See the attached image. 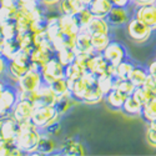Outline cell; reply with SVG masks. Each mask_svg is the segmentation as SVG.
<instances>
[{
	"label": "cell",
	"mask_w": 156,
	"mask_h": 156,
	"mask_svg": "<svg viewBox=\"0 0 156 156\" xmlns=\"http://www.w3.org/2000/svg\"><path fill=\"white\" fill-rule=\"evenodd\" d=\"M41 136L40 129H37L30 121L19 124V131L15 137V145L24 152V155H31L37 146Z\"/></svg>",
	"instance_id": "obj_1"
},
{
	"label": "cell",
	"mask_w": 156,
	"mask_h": 156,
	"mask_svg": "<svg viewBox=\"0 0 156 156\" xmlns=\"http://www.w3.org/2000/svg\"><path fill=\"white\" fill-rule=\"evenodd\" d=\"M125 25H126V33H127V36L130 37V40H133L134 43H137V44L146 43L154 33V30L150 27H147L146 24L139 20L136 16H133V18L130 16V19Z\"/></svg>",
	"instance_id": "obj_2"
},
{
	"label": "cell",
	"mask_w": 156,
	"mask_h": 156,
	"mask_svg": "<svg viewBox=\"0 0 156 156\" xmlns=\"http://www.w3.org/2000/svg\"><path fill=\"white\" fill-rule=\"evenodd\" d=\"M102 58L105 59V61L110 65V66L115 68L116 65H119L121 61L126 59V50L125 46L118 41H110L108 46L102 50L101 53Z\"/></svg>",
	"instance_id": "obj_3"
},
{
	"label": "cell",
	"mask_w": 156,
	"mask_h": 156,
	"mask_svg": "<svg viewBox=\"0 0 156 156\" xmlns=\"http://www.w3.org/2000/svg\"><path fill=\"white\" fill-rule=\"evenodd\" d=\"M16 84H18V91H23V93L35 91L43 84V77H41L40 70L29 69L16 81Z\"/></svg>",
	"instance_id": "obj_4"
},
{
	"label": "cell",
	"mask_w": 156,
	"mask_h": 156,
	"mask_svg": "<svg viewBox=\"0 0 156 156\" xmlns=\"http://www.w3.org/2000/svg\"><path fill=\"white\" fill-rule=\"evenodd\" d=\"M40 74H41V77H43V83L50 84L55 79L65 77V66L59 62V60L55 56H53L40 69Z\"/></svg>",
	"instance_id": "obj_5"
},
{
	"label": "cell",
	"mask_w": 156,
	"mask_h": 156,
	"mask_svg": "<svg viewBox=\"0 0 156 156\" xmlns=\"http://www.w3.org/2000/svg\"><path fill=\"white\" fill-rule=\"evenodd\" d=\"M18 89L5 86L0 94V118H5L11 114V110L19 100Z\"/></svg>",
	"instance_id": "obj_6"
},
{
	"label": "cell",
	"mask_w": 156,
	"mask_h": 156,
	"mask_svg": "<svg viewBox=\"0 0 156 156\" xmlns=\"http://www.w3.org/2000/svg\"><path fill=\"white\" fill-rule=\"evenodd\" d=\"M34 109H35V105L31 101L19 99L16 101V104L14 105V108H12L10 115L15 119V121L18 124H23V122L30 121V118L33 115Z\"/></svg>",
	"instance_id": "obj_7"
},
{
	"label": "cell",
	"mask_w": 156,
	"mask_h": 156,
	"mask_svg": "<svg viewBox=\"0 0 156 156\" xmlns=\"http://www.w3.org/2000/svg\"><path fill=\"white\" fill-rule=\"evenodd\" d=\"M56 112L58 111L55 106H35L30 118V122L41 130L49 124V121L54 118Z\"/></svg>",
	"instance_id": "obj_8"
},
{
	"label": "cell",
	"mask_w": 156,
	"mask_h": 156,
	"mask_svg": "<svg viewBox=\"0 0 156 156\" xmlns=\"http://www.w3.org/2000/svg\"><path fill=\"white\" fill-rule=\"evenodd\" d=\"M19 131V124L11 115L0 118V140L14 142Z\"/></svg>",
	"instance_id": "obj_9"
},
{
	"label": "cell",
	"mask_w": 156,
	"mask_h": 156,
	"mask_svg": "<svg viewBox=\"0 0 156 156\" xmlns=\"http://www.w3.org/2000/svg\"><path fill=\"white\" fill-rule=\"evenodd\" d=\"M54 56V53H51L49 50L41 49V48H33L30 50V64L29 69L34 70H40L44 65Z\"/></svg>",
	"instance_id": "obj_10"
},
{
	"label": "cell",
	"mask_w": 156,
	"mask_h": 156,
	"mask_svg": "<svg viewBox=\"0 0 156 156\" xmlns=\"http://www.w3.org/2000/svg\"><path fill=\"white\" fill-rule=\"evenodd\" d=\"M36 93H37V99L34 102L35 106H55L58 96L54 94V91L50 89L48 84L43 83L36 90Z\"/></svg>",
	"instance_id": "obj_11"
},
{
	"label": "cell",
	"mask_w": 156,
	"mask_h": 156,
	"mask_svg": "<svg viewBox=\"0 0 156 156\" xmlns=\"http://www.w3.org/2000/svg\"><path fill=\"white\" fill-rule=\"evenodd\" d=\"M135 16L141 20L147 27H150L152 30L156 28V9L155 4H147V5H140L136 8Z\"/></svg>",
	"instance_id": "obj_12"
},
{
	"label": "cell",
	"mask_w": 156,
	"mask_h": 156,
	"mask_svg": "<svg viewBox=\"0 0 156 156\" xmlns=\"http://www.w3.org/2000/svg\"><path fill=\"white\" fill-rule=\"evenodd\" d=\"M58 150V144L53 136L41 133V136L39 139L36 150L31 155H53Z\"/></svg>",
	"instance_id": "obj_13"
},
{
	"label": "cell",
	"mask_w": 156,
	"mask_h": 156,
	"mask_svg": "<svg viewBox=\"0 0 156 156\" xmlns=\"http://www.w3.org/2000/svg\"><path fill=\"white\" fill-rule=\"evenodd\" d=\"M130 19V14L126 8H116L112 6L110 11L108 12V15L105 16V20L110 27H122L127 23Z\"/></svg>",
	"instance_id": "obj_14"
},
{
	"label": "cell",
	"mask_w": 156,
	"mask_h": 156,
	"mask_svg": "<svg viewBox=\"0 0 156 156\" xmlns=\"http://www.w3.org/2000/svg\"><path fill=\"white\" fill-rule=\"evenodd\" d=\"M59 23L60 29L64 35L68 36H76L81 31V28L77 23L75 15H59Z\"/></svg>",
	"instance_id": "obj_15"
},
{
	"label": "cell",
	"mask_w": 156,
	"mask_h": 156,
	"mask_svg": "<svg viewBox=\"0 0 156 156\" xmlns=\"http://www.w3.org/2000/svg\"><path fill=\"white\" fill-rule=\"evenodd\" d=\"M60 149V151L58 150L55 154H59V155H71V156H77V155H85V147L84 145L79 140L76 139H69V140H65L64 144L61 145V147H58Z\"/></svg>",
	"instance_id": "obj_16"
},
{
	"label": "cell",
	"mask_w": 156,
	"mask_h": 156,
	"mask_svg": "<svg viewBox=\"0 0 156 156\" xmlns=\"http://www.w3.org/2000/svg\"><path fill=\"white\" fill-rule=\"evenodd\" d=\"M74 50L76 54H87V55L95 54V51L91 48V43H90V35L86 31L81 30L75 36Z\"/></svg>",
	"instance_id": "obj_17"
},
{
	"label": "cell",
	"mask_w": 156,
	"mask_h": 156,
	"mask_svg": "<svg viewBox=\"0 0 156 156\" xmlns=\"http://www.w3.org/2000/svg\"><path fill=\"white\" fill-rule=\"evenodd\" d=\"M89 35L93 34H109L110 33V25L105 20V18H96L93 16V19L87 23V25L83 29Z\"/></svg>",
	"instance_id": "obj_18"
},
{
	"label": "cell",
	"mask_w": 156,
	"mask_h": 156,
	"mask_svg": "<svg viewBox=\"0 0 156 156\" xmlns=\"http://www.w3.org/2000/svg\"><path fill=\"white\" fill-rule=\"evenodd\" d=\"M86 8L93 14V16L105 18L108 15V12L110 11V9L112 8V5L109 0H91Z\"/></svg>",
	"instance_id": "obj_19"
},
{
	"label": "cell",
	"mask_w": 156,
	"mask_h": 156,
	"mask_svg": "<svg viewBox=\"0 0 156 156\" xmlns=\"http://www.w3.org/2000/svg\"><path fill=\"white\" fill-rule=\"evenodd\" d=\"M58 5L61 15H76L79 11L86 8L80 0H60Z\"/></svg>",
	"instance_id": "obj_20"
},
{
	"label": "cell",
	"mask_w": 156,
	"mask_h": 156,
	"mask_svg": "<svg viewBox=\"0 0 156 156\" xmlns=\"http://www.w3.org/2000/svg\"><path fill=\"white\" fill-rule=\"evenodd\" d=\"M102 99H104V94L101 93L100 87L98 86V83L94 81V83L87 84L86 91H85L84 98H83V102H86V104H98Z\"/></svg>",
	"instance_id": "obj_21"
},
{
	"label": "cell",
	"mask_w": 156,
	"mask_h": 156,
	"mask_svg": "<svg viewBox=\"0 0 156 156\" xmlns=\"http://www.w3.org/2000/svg\"><path fill=\"white\" fill-rule=\"evenodd\" d=\"M104 99L106 100V104L109 108L115 109V110L116 109L120 110L125 99H126V95H124L122 93H120L119 90H116V89H111L108 94L104 95Z\"/></svg>",
	"instance_id": "obj_22"
},
{
	"label": "cell",
	"mask_w": 156,
	"mask_h": 156,
	"mask_svg": "<svg viewBox=\"0 0 156 156\" xmlns=\"http://www.w3.org/2000/svg\"><path fill=\"white\" fill-rule=\"evenodd\" d=\"M20 50L15 39H4L0 44V54L6 60H11L15 56V54Z\"/></svg>",
	"instance_id": "obj_23"
},
{
	"label": "cell",
	"mask_w": 156,
	"mask_h": 156,
	"mask_svg": "<svg viewBox=\"0 0 156 156\" xmlns=\"http://www.w3.org/2000/svg\"><path fill=\"white\" fill-rule=\"evenodd\" d=\"M111 41L109 34H93L90 35V43H91V48L95 53L101 54L102 50L108 46V44Z\"/></svg>",
	"instance_id": "obj_24"
},
{
	"label": "cell",
	"mask_w": 156,
	"mask_h": 156,
	"mask_svg": "<svg viewBox=\"0 0 156 156\" xmlns=\"http://www.w3.org/2000/svg\"><path fill=\"white\" fill-rule=\"evenodd\" d=\"M147 75H149V73H147V70L145 68H142V66H135V65H134V68H133L131 73H130L127 80L131 83L135 87H139V86L144 85Z\"/></svg>",
	"instance_id": "obj_25"
},
{
	"label": "cell",
	"mask_w": 156,
	"mask_h": 156,
	"mask_svg": "<svg viewBox=\"0 0 156 156\" xmlns=\"http://www.w3.org/2000/svg\"><path fill=\"white\" fill-rule=\"evenodd\" d=\"M50 86V89L54 91V94L60 98V96H71L70 90H69V83L65 77H59L55 79L54 81H51L50 84H48Z\"/></svg>",
	"instance_id": "obj_26"
},
{
	"label": "cell",
	"mask_w": 156,
	"mask_h": 156,
	"mask_svg": "<svg viewBox=\"0 0 156 156\" xmlns=\"http://www.w3.org/2000/svg\"><path fill=\"white\" fill-rule=\"evenodd\" d=\"M141 106L142 105L133 95H129V96H126V99L122 104L121 110L129 116H139L141 112Z\"/></svg>",
	"instance_id": "obj_27"
},
{
	"label": "cell",
	"mask_w": 156,
	"mask_h": 156,
	"mask_svg": "<svg viewBox=\"0 0 156 156\" xmlns=\"http://www.w3.org/2000/svg\"><path fill=\"white\" fill-rule=\"evenodd\" d=\"M29 70V66L27 65H20L14 60H8V68H6V74L11 77L15 83L20 79V77Z\"/></svg>",
	"instance_id": "obj_28"
},
{
	"label": "cell",
	"mask_w": 156,
	"mask_h": 156,
	"mask_svg": "<svg viewBox=\"0 0 156 156\" xmlns=\"http://www.w3.org/2000/svg\"><path fill=\"white\" fill-rule=\"evenodd\" d=\"M140 115L144 118L146 122L156 121V99H151L147 102H145L141 106V112Z\"/></svg>",
	"instance_id": "obj_29"
},
{
	"label": "cell",
	"mask_w": 156,
	"mask_h": 156,
	"mask_svg": "<svg viewBox=\"0 0 156 156\" xmlns=\"http://www.w3.org/2000/svg\"><path fill=\"white\" fill-rule=\"evenodd\" d=\"M55 54H56V59L59 60V62L64 65V66H68V65L73 64L76 56V53L73 48H61Z\"/></svg>",
	"instance_id": "obj_30"
},
{
	"label": "cell",
	"mask_w": 156,
	"mask_h": 156,
	"mask_svg": "<svg viewBox=\"0 0 156 156\" xmlns=\"http://www.w3.org/2000/svg\"><path fill=\"white\" fill-rule=\"evenodd\" d=\"M133 68H134V64L125 59L124 61H121L119 65H116L114 68V76L119 77L120 80H127Z\"/></svg>",
	"instance_id": "obj_31"
},
{
	"label": "cell",
	"mask_w": 156,
	"mask_h": 156,
	"mask_svg": "<svg viewBox=\"0 0 156 156\" xmlns=\"http://www.w3.org/2000/svg\"><path fill=\"white\" fill-rule=\"evenodd\" d=\"M15 40L19 45L20 49H28L31 50L34 48L33 44V33H30L29 30H24V31H18Z\"/></svg>",
	"instance_id": "obj_32"
},
{
	"label": "cell",
	"mask_w": 156,
	"mask_h": 156,
	"mask_svg": "<svg viewBox=\"0 0 156 156\" xmlns=\"http://www.w3.org/2000/svg\"><path fill=\"white\" fill-rule=\"evenodd\" d=\"M84 73L85 71L83 68H80L79 65L73 62V64L68 65V66H65V79L68 80V83H71L74 80L80 79Z\"/></svg>",
	"instance_id": "obj_33"
},
{
	"label": "cell",
	"mask_w": 156,
	"mask_h": 156,
	"mask_svg": "<svg viewBox=\"0 0 156 156\" xmlns=\"http://www.w3.org/2000/svg\"><path fill=\"white\" fill-rule=\"evenodd\" d=\"M74 105H75V100L71 96H60L58 98V101L55 104V109L60 115H64L69 110H71Z\"/></svg>",
	"instance_id": "obj_34"
},
{
	"label": "cell",
	"mask_w": 156,
	"mask_h": 156,
	"mask_svg": "<svg viewBox=\"0 0 156 156\" xmlns=\"http://www.w3.org/2000/svg\"><path fill=\"white\" fill-rule=\"evenodd\" d=\"M131 95H133V96L141 104V105H144L145 102H147L149 100H151V99L155 98V93L150 91V90H147V89H145V87H142V86L135 87V90L133 91Z\"/></svg>",
	"instance_id": "obj_35"
},
{
	"label": "cell",
	"mask_w": 156,
	"mask_h": 156,
	"mask_svg": "<svg viewBox=\"0 0 156 156\" xmlns=\"http://www.w3.org/2000/svg\"><path fill=\"white\" fill-rule=\"evenodd\" d=\"M18 14V6L16 8H9L0 5V24L14 21Z\"/></svg>",
	"instance_id": "obj_36"
},
{
	"label": "cell",
	"mask_w": 156,
	"mask_h": 156,
	"mask_svg": "<svg viewBox=\"0 0 156 156\" xmlns=\"http://www.w3.org/2000/svg\"><path fill=\"white\" fill-rule=\"evenodd\" d=\"M0 31H2V35L4 39H15V36L18 34L14 21L0 24Z\"/></svg>",
	"instance_id": "obj_37"
},
{
	"label": "cell",
	"mask_w": 156,
	"mask_h": 156,
	"mask_svg": "<svg viewBox=\"0 0 156 156\" xmlns=\"http://www.w3.org/2000/svg\"><path fill=\"white\" fill-rule=\"evenodd\" d=\"M75 18H76L77 23H79L80 28H81V30H83V29L86 27V25H87V23L93 19V14L89 11L87 8H84L81 11H79V12H77V14L75 15Z\"/></svg>",
	"instance_id": "obj_38"
},
{
	"label": "cell",
	"mask_w": 156,
	"mask_h": 156,
	"mask_svg": "<svg viewBox=\"0 0 156 156\" xmlns=\"http://www.w3.org/2000/svg\"><path fill=\"white\" fill-rule=\"evenodd\" d=\"M147 124H149V127L146 130V140L152 147H155L156 146V125H155V121H151Z\"/></svg>",
	"instance_id": "obj_39"
},
{
	"label": "cell",
	"mask_w": 156,
	"mask_h": 156,
	"mask_svg": "<svg viewBox=\"0 0 156 156\" xmlns=\"http://www.w3.org/2000/svg\"><path fill=\"white\" fill-rule=\"evenodd\" d=\"M155 83H156L155 76H152V75H147V77H146V80H145L144 85H142V87H145V89L150 90V91L155 93V91H156V89H155V87H156V86H155Z\"/></svg>",
	"instance_id": "obj_40"
},
{
	"label": "cell",
	"mask_w": 156,
	"mask_h": 156,
	"mask_svg": "<svg viewBox=\"0 0 156 156\" xmlns=\"http://www.w3.org/2000/svg\"><path fill=\"white\" fill-rule=\"evenodd\" d=\"M112 6L116 8H127L131 4V0H109Z\"/></svg>",
	"instance_id": "obj_41"
},
{
	"label": "cell",
	"mask_w": 156,
	"mask_h": 156,
	"mask_svg": "<svg viewBox=\"0 0 156 156\" xmlns=\"http://www.w3.org/2000/svg\"><path fill=\"white\" fill-rule=\"evenodd\" d=\"M6 68H8V60L0 54V77H3L6 74Z\"/></svg>",
	"instance_id": "obj_42"
},
{
	"label": "cell",
	"mask_w": 156,
	"mask_h": 156,
	"mask_svg": "<svg viewBox=\"0 0 156 156\" xmlns=\"http://www.w3.org/2000/svg\"><path fill=\"white\" fill-rule=\"evenodd\" d=\"M2 6H9V8H16L19 5L18 0H0Z\"/></svg>",
	"instance_id": "obj_43"
},
{
	"label": "cell",
	"mask_w": 156,
	"mask_h": 156,
	"mask_svg": "<svg viewBox=\"0 0 156 156\" xmlns=\"http://www.w3.org/2000/svg\"><path fill=\"white\" fill-rule=\"evenodd\" d=\"M44 6H46V8H50V6H55V5H58L59 3H60V0H39Z\"/></svg>",
	"instance_id": "obj_44"
},
{
	"label": "cell",
	"mask_w": 156,
	"mask_h": 156,
	"mask_svg": "<svg viewBox=\"0 0 156 156\" xmlns=\"http://www.w3.org/2000/svg\"><path fill=\"white\" fill-rule=\"evenodd\" d=\"M131 3H134L136 6L140 5H147V4H155V0H131Z\"/></svg>",
	"instance_id": "obj_45"
},
{
	"label": "cell",
	"mask_w": 156,
	"mask_h": 156,
	"mask_svg": "<svg viewBox=\"0 0 156 156\" xmlns=\"http://www.w3.org/2000/svg\"><path fill=\"white\" fill-rule=\"evenodd\" d=\"M147 73L149 75H152V76H156V73H155V61H151V64L147 66Z\"/></svg>",
	"instance_id": "obj_46"
},
{
	"label": "cell",
	"mask_w": 156,
	"mask_h": 156,
	"mask_svg": "<svg viewBox=\"0 0 156 156\" xmlns=\"http://www.w3.org/2000/svg\"><path fill=\"white\" fill-rule=\"evenodd\" d=\"M6 86V84L4 83V80H3V77H0V94H2V91L4 90V87Z\"/></svg>",
	"instance_id": "obj_47"
},
{
	"label": "cell",
	"mask_w": 156,
	"mask_h": 156,
	"mask_svg": "<svg viewBox=\"0 0 156 156\" xmlns=\"http://www.w3.org/2000/svg\"><path fill=\"white\" fill-rule=\"evenodd\" d=\"M19 4H27V3H34V2H39V0H18Z\"/></svg>",
	"instance_id": "obj_48"
},
{
	"label": "cell",
	"mask_w": 156,
	"mask_h": 156,
	"mask_svg": "<svg viewBox=\"0 0 156 156\" xmlns=\"http://www.w3.org/2000/svg\"><path fill=\"white\" fill-rule=\"evenodd\" d=\"M80 2H81V3H83L85 6H87V5L90 4V2H91V0H80Z\"/></svg>",
	"instance_id": "obj_49"
},
{
	"label": "cell",
	"mask_w": 156,
	"mask_h": 156,
	"mask_svg": "<svg viewBox=\"0 0 156 156\" xmlns=\"http://www.w3.org/2000/svg\"><path fill=\"white\" fill-rule=\"evenodd\" d=\"M3 40H4V37H3V35H2V31H0V44H2Z\"/></svg>",
	"instance_id": "obj_50"
}]
</instances>
